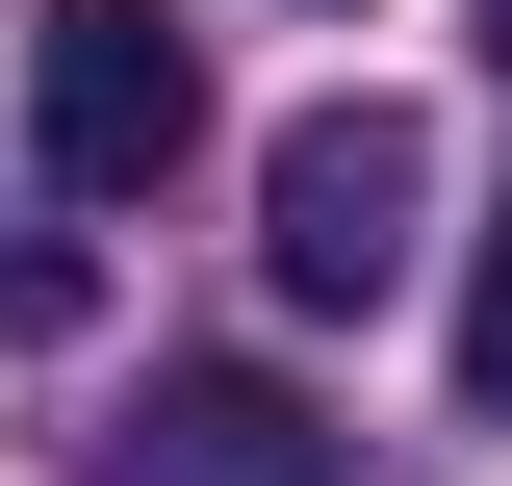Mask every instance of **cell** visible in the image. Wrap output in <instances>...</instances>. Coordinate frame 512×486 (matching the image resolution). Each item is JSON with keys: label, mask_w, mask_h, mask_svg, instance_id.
<instances>
[{"label": "cell", "mask_w": 512, "mask_h": 486, "mask_svg": "<svg viewBox=\"0 0 512 486\" xmlns=\"http://www.w3.org/2000/svg\"><path fill=\"white\" fill-rule=\"evenodd\" d=\"M410 256H436V128L359 77V103H308L282 154H256V282L282 307H384Z\"/></svg>", "instance_id": "1"}, {"label": "cell", "mask_w": 512, "mask_h": 486, "mask_svg": "<svg viewBox=\"0 0 512 486\" xmlns=\"http://www.w3.org/2000/svg\"><path fill=\"white\" fill-rule=\"evenodd\" d=\"M26 154H52V205H154L205 154V52L154 0H26Z\"/></svg>", "instance_id": "2"}, {"label": "cell", "mask_w": 512, "mask_h": 486, "mask_svg": "<svg viewBox=\"0 0 512 486\" xmlns=\"http://www.w3.org/2000/svg\"><path fill=\"white\" fill-rule=\"evenodd\" d=\"M103 486H333V410L256 384V359H154L128 435H103Z\"/></svg>", "instance_id": "3"}, {"label": "cell", "mask_w": 512, "mask_h": 486, "mask_svg": "<svg viewBox=\"0 0 512 486\" xmlns=\"http://www.w3.org/2000/svg\"><path fill=\"white\" fill-rule=\"evenodd\" d=\"M461 410L512 435V205H487V256H461Z\"/></svg>", "instance_id": "4"}, {"label": "cell", "mask_w": 512, "mask_h": 486, "mask_svg": "<svg viewBox=\"0 0 512 486\" xmlns=\"http://www.w3.org/2000/svg\"><path fill=\"white\" fill-rule=\"evenodd\" d=\"M487 77H512V0H487Z\"/></svg>", "instance_id": "5"}]
</instances>
